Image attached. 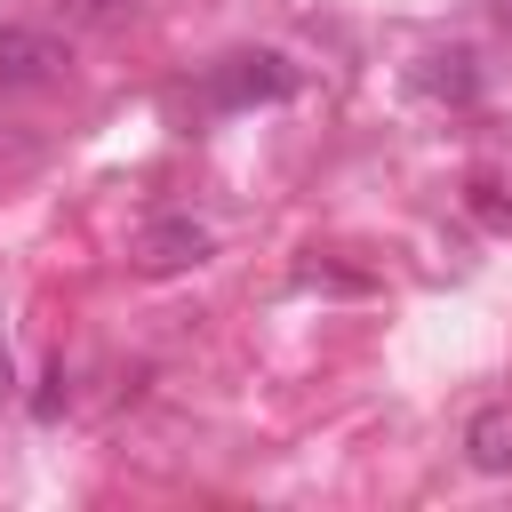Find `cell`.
<instances>
[{"instance_id":"9c48e42d","label":"cell","mask_w":512,"mask_h":512,"mask_svg":"<svg viewBox=\"0 0 512 512\" xmlns=\"http://www.w3.org/2000/svg\"><path fill=\"white\" fill-rule=\"evenodd\" d=\"M496 24H504V32H512V0H496Z\"/></svg>"},{"instance_id":"277c9868","label":"cell","mask_w":512,"mask_h":512,"mask_svg":"<svg viewBox=\"0 0 512 512\" xmlns=\"http://www.w3.org/2000/svg\"><path fill=\"white\" fill-rule=\"evenodd\" d=\"M416 88L440 104H480V56L472 48H424L416 56Z\"/></svg>"},{"instance_id":"7a4b0ae2","label":"cell","mask_w":512,"mask_h":512,"mask_svg":"<svg viewBox=\"0 0 512 512\" xmlns=\"http://www.w3.org/2000/svg\"><path fill=\"white\" fill-rule=\"evenodd\" d=\"M208 224H192V216H152L144 232H136V272H152V280H168V272H192V264H208Z\"/></svg>"},{"instance_id":"6da1fadb","label":"cell","mask_w":512,"mask_h":512,"mask_svg":"<svg viewBox=\"0 0 512 512\" xmlns=\"http://www.w3.org/2000/svg\"><path fill=\"white\" fill-rule=\"evenodd\" d=\"M200 96H208L216 112H248V104H280V96H296V64H288V56H272V48H240V56H224V64H208V80H200Z\"/></svg>"},{"instance_id":"3957f363","label":"cell","mask_w":512,"mask_h":512,"mask_svg":"<svg viewBox=\"0 0 512 512\" xmlns=\"http://www.w3.org/2000/svg\"><path fill=\"white\" fill-rule=\"evenodd\" d=\"M64 72V48L32 24H0V88H40Z\"/></svg>"},{"instance_id":"8992f818","label":"cell","mask_w":512,"mask_h":512,"mask_svg":"<svg viewBox=\"0 0 512 512\" xmlns=\"http://www.w3.org/2000/svg\"><path fill=\"white\" fill-rule=\"evenodd\" d=\"M464 208H472V216H480V224H496V232H504V224H512V184H504V176H488V168H480V176H472V184H464Z\"/></svg>"},{"instance_id":"ba28073f","label":"cell","mask_w":512,"mask_h":512,"mask_svg":"<svg viewBox=\"0 0 512 512\" xmlns=\"http://www.w3.org/2000/svg\"><path fill=\"white\" fill-rule=\"evenodd\" d=\"M16 400V360H8V344H0V408Z\"/></svg>"},{"instance_id":"5b68a950","label":"cell","mask_w":512,"mask_h":512,"mask_svg":"<svg viewBox=\"0 0 512 512\" xmlns=\"http://www.w3.org/2000/svg\"><path fill=\"white\" fill-rule=\"evenodd\" d=\"M464 456H472V472H512V400L472 408V424H464Z\"/></svg>"},{"instance_id":"52a82bcc","label":"cell","mask_w":512,"mask_h":512,"mask_svg":"<svg viewBox=\"0 0 512 512\" xmlns=\"http://www.w3.org/2000/svg\"><path fill=\"white\" fill-rule=\"evenodd\" d=\"M64 400H72V384H64V360H56V368H48V384L32 392V416H40V424H56V416H64Z\"/></svg>"}]
</instances>
